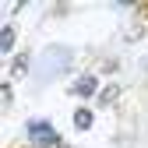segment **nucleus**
<instances>
[{"mask_svg": "<svg viewBox=\"0 0 148 148\" xmlns=\"http://www.w3.org/2000/svg\"><path fill=\"white\" fill-rule=\"evenodd\" d=\"M11 46H14V28L7 25V28H4V35H0V53H11Z\"/></svg>", "mask_w": 148, "mask_h": 148, "instance_id": "nucleus-5", "label": "nucleus"}, {"mask_svg": "<svg viewBox=\"0 0 148 148\" xmlns=\"http://www.w3.org/2000/svg\"><path fill=\"white\" fill-rule=\"evenodd\" d=\"M46 71H42V78H49L53 71H60V67H67V60H71V53L67 49H46Z\"/></svg>", "mask_w": 148, "mask_h": 148, "instance_id": "nucleus-2", "label": "nucleus"}, {"mask_svg": "<svg viewBox=\"0 0 148 148\" xmlns=\"http://www.w3.org/2000/svg\"><path fill=\"white\" fill-rule=\"evenodd\" d=\"M95 85H99V81L92 78V74H85V78L74 81V88H71V92H74V95H92V92H95Z\"/></svg>", "mask_w": 148, "mask_h": 148, "instance_id": "nucleus-3", "label": "nucleus"}, {"mask_svg": "<svg viewBox=\"0 0 148 148\" xmlns=\"http://www.w3.org/2000/svg\"><path fill=\"white\" fill-rule=\"evenodd\" d=\"M74 127H78V131H88L92 127V113L88 109H78V113H74Z\"/></svg>", "mask_w": 148, "mask_h": 148, "instance_id": "nucleus-4", "label": "nucleus"}, {"mask_svg": "<svg viewBox=\"0 0 148 148\" xmlns=\"http://www.w3.org/2000/svg\"><path fill=\"white\" fill-rule=\"evenodd\" d=\"M28 138L35 141V145H42V148H57V131H53L49 123H42V120H32L28 123Z\"/></svg>", "mask_w": 148, "mask_h": 148, "instance_id": "nucleus-1", "label": "nucleus"}]
</instances>
